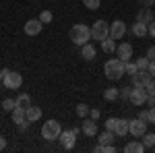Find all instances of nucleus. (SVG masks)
Segmentation results:
<instances>
[{
  "instance_id": "1",
  "label": "nucleus",
  "mask_w": 155,
  "mask_h": 153,
  "mask_svg": "<svg viewBox=\"0 0 155 153\" xmlns=\"http://www.w3.org/2000/svg\"><path fill=\"white\" fill-rule=\"evenodd\" d=\"M124 66H126V62H124V60L110 58L106 64H104V72H106V77L110 79V81H118V79H122V75H126Z\"/></svg>"
},
{
  "instance_id": "2",
  "label": "nucleus",
  "mask_w": 155,
  "mask_h": 153,
  "mask_svg": "<svg viewBox=\"0 0 155 153\" xmlns=\"http://www.w3.org/2000/svg\"><path fill=\"white\" fill-rule=\"evenodd\" d=\"M68 37L72 39V44L74 46H85V44H89V37H91V29L83 23H77L74 27L71 29V33Z\"/></svg>"
},
{
  "instance_id": "3",
  "label": "nucleus",
  "mask_w": 155,
  "mask_h": 153,
  "mask_svg": "<svg viewBox=\"0 0 155 153\" xmlns=\"http://www.w3.org/2000/svg\"><path fill=\"white\" fill-rule=\"evenodd\" d=\"M60 132H62V128H60V122H56V120H48L41 126V137L46 141H58Z\"/></svg>"
},
{
  "instance_id": "4",
  "label": "nucleus",
  "mask_w": 155,
  "mask_h": 153,
  "mask_svg": "<svg viewBox=\"0 0 155 153\" xmlns=\"http://www.w3.org/2000/svg\"><path fill=\"white\" fill-rule=\"evenodd\" d=\"M2 85H4L6 89H19V87L23 85V77H21L19 72H15V71H8V68H4Z\"/></svg>"
},
{
  "instance_id": "5",
  "label": "nucleus",
  "mask_w": 155,
  "mask_h": 153,
  "mask_svg": "<svg viewBox=\"0 0 155 153\" xmlns=\"http://www.w3.org/2000/svg\"><path fill=\"white\" fill-rule=\"evenodd\" d=\"M91 37H93V39H99V42H104L106 37H110V25H107L104 19L95 21L93 27H91Z\"/></svg>"
},
{
  "instance_id": "6",
  "label": "nucleus",
  "mask_w": 155,
  "mask_h": 153,
  "mask_svg": "<svg viewBox=\"0 0 155 153\" xmlns=\"http://www.w3.org/2000/svg\"><path fill=\"white\" fill-rule=\"evenodd\" d=\"M128 132H130L134 139H141L145 132H147V122H145V120H141V118L128 120Z\"/></svg>"
},
{
  "instance_id": "7",
  "label": "nucleus",
  "mask_w": 155,
  "mask_h": 153,
  "mask_svg": "<svg viewBox=\"0 0 155 153\" xmlns=\"http://www.w3.org/2000/svg\"><path fill=\"white\" fill-rule=\"evenodd\" d=\"M147 97H149V93H147L145 87H132V91H130V104L132 106H143V104H147Z\"/></svg>"
},
{
  "instance_id": "8",
  "label": "nucleus",
  "mask_w": 155,
  "mask_h": 153,
  "mask_svg": "<svg viewBox=\"0 0 155 153\" xmlns=\"http://www.w3.org/2000/svg\"><path fill=\"white\" fill-rule=\"evenodd\" d=\"M58 141H60V145L64 147V149H72L74 147V143H77V132L74 130H62L60 132V137H58Z\"/></svg>"
},
{
  "instance_id": "9",
  "label": "nucleus",
  "mask_w": 155,
  "mask_h": 153,
  "mask_svg": "<svg viewBox=\"0 0 155 153\" xmlns=\"http://www.w3.org/2000/svg\"><path fill=\"white\" fill-rule=\"evenodd\" d=\"M153 81V75L149 71H139L137 75H132V87H147Z\"/></svg>"
},
{
  "instance_id": "10",
  "label": "nucleus",
  "mask_w": 155,
  "mask_h": 153,
  "mask_svg": "<svg viewBox=\"0 0 155 153\" xmlns=\"http://www.w3.org/2000/svg\"><path fill=\"white\" fill-rule=\"evenodd\" d=\"M41 29H44V23L39 21V19H29L27 23H25V33L27 35H39L41 33Z\"/></svg>"
},
{
  "instance_id": "11",
  "label": "nucleus",
  "mask_w": 155,
  "mask_h": 153,
  "mask_svg": "<svg viewBox=\"0 0 155 153\" xmlns=\"http://www.w3.org/2000/svg\"><path fill=\"white\" fill-rule=\"evenodd\" d=\"M124 33H126V25L122 23L120 19L110 25V37H112V39H122Z\"/></svg>"
},
{
  "instance_id": "12",
  "label": "nucleus",
  "mask_w": 155,
  "mask_h": 153,
  "mask_svg": "<svg viewBox=\"0 0 155 153\" xmlns=\"http://www.w3.org/2000/svg\"><path fill=\"white\" fill-rule=\"evenodd\" d=\"M116 54H118L120 60L128 62L130 56H132V46H130V44H120V46H116Z\"/></svg>"
},
{
  "instance_id": "13",
  "label": "nucleus",
  "mask_w": 155,
  "mask_h": 153,
  "mask_svg": "<svg viewBox=\"0 0 155 153\" xmlns=\"http://www.w3.org/2000/svg\"><path fill=\"white\" fill-rule=\"evenodd\" d=\"M81 130H83L87 137H93V135L97 132V122L93 120V118H91V120L87 118V120H83V126H81Z\"/></svg>"
},
{
  "instance_id": "14",
  "label": "nucleus",
  "mask_w": 155,
  "mask_h": 153,
  "mask_svg": "<svg viewBox=\"0 0 155 153\" xmlns=\"http://www.w3.org/2000/svg\"><path fill=\"white\" fill-rule=\"evenodd\" d=\"M143 151H145L143 141H132L124 145V153H143Z\"/></svg>"
},
{
  "instance_id": "15",
  "label": "nucleus",
  "mask_w": 155,
  "mask_h": 153,
  "mask_svg": "<svg viewBox=\"0 0 155 153\" xmlns=\"http://www.w3.org/2000/svg\"><path fill=\"white\" fill-rule=\"evenodd\" d=\"M137 21H141V23H145V25H149L151 21H155V17H153V12H151V8H149V6H145L143 11L137 15Z\"/></svg>"
},
{
  "instance_id": "16",
  "label": "nucleus",
  "mask_w": 155,
  "mask_h": 153,
  "mask_svg": "<svg viewBox=\"0 0 155 153\" xmlns=\"http://www.w3.org/2000/svg\"><path fill=\"white\" fill-rule=\"evenodd\" d=\"M114 135H118V137H122V139H124V137L128 135V120H124V118L120 120V118H118V122H116V130H114Z\"/></svg>"
},
{
  "instance_id": "17",
  "label": "nucleus",
  "mask_w": 155,
  "mask_h": 153,
  "mask_svg": "<svg viewBox=\"0 0 155 153\" xmlns=\"http://www.w3.org/2000/svg\"><path fill=\"white\" fill-rule=\"evenodd\" d=\"M39 118H41V108H37V106L27 108V120H29V122H37Z\"/></svg>"
},
{
  "instance_id": "18",
  "label": "nucleus",
  "mask_w": 155,
  "mask_h": 153,
  "mask_svg": "<svg viewBox=\"0 0 155 153\" xmlns=\"http://www.w3.org/2000/svg\"><path fill=\"white\" fill-rule=\"evenodd\" d=\"M132 33H134L137 37H145L147 33H149V31H147V25L141 23V21H137V23L132 25Z\"/></svg>"
},
{
  "instance_id": "19",
  "label": "nucleus",
  "mask_w": 155,
  "mask_h": 153,
  "mask_svg": "<svg viewBox=\"0 0 155 153\" xmlns=\"http://www.w3.org/2000/svg\"><path fill=\"white\" fill-rule=\"evenodd\" d=\"M81 54H83L85 60H93L95 58V48L91 44H85V46H81Z\"/></svg>"
},
{
  "instance_id": "20",
  "label": "nucleus",
  "mask_w": 155,
  "mask_h": 153,
  "mask_svg": "<svg viewBox=\"0 0 155 153\" xmlns=\"http://www.w3.org/2000/svg\"><path fill=\"white\" fill-rule=\"evenodd\" d=\"M104 97H106L107 101H116L120 97V89L118 87H107L106 91H104Z\"/></svg>"
},
{
  "instance_id": "21",
  "label": "nucleus",
  "mask_w": 155,
  "mask_h": 153,
  "mask_svg": "<svg viewBox=\"0 0 155 153\" xmlns=\"http://www.w3.org/2000/svg\"><path fill=\"white\" fill-rule=\"evenodd\" d=\"M101 48H104V52H107V54L116 52V39H112V37H106V39L101 42Z\"/></svg>"
},
{
  "instance_id": "22",
  "label": "nucleus",
  "mask_w": 155,
  "mask_h": 153,
  "mask_svg": "<svg viewBox=\"0 0 155 153\" xmlns=\"http://www.w3.org/2000/svg\"><path fill=\"white\" fill-rule=\"evenodd\" d=\"M141 139H143L145 149H149V147L153 149V145H155V135H153V132H145V135L141 137Z\"/></svg>"
},
{
  "instance_id": "23",
  "label": "nucleus",
  "mask_w": 155,
  "mask_h": 153,
  "mask_svg": "<svg viewBox=\"0 0 155 153\" xmlns=\"http://www.w3.org/2000/svg\"><path fill=\"white\" fill-rule=\"evenodd\" d=\"M99 143H101V145H110V143H114V132H112V130L101 132V135H99Z\"/></svg>"
},
{
  "instance_id": "24",
  "label": "nucleus",
  "mask_w": 155,
  "mask_h": 153,
  "mask_svg": "<svg viewBox=\"0 0 155 153\" xmlns=\"http://www.w3.org/2000/svg\"><path fill=\"white\" fill-rule=\"evenodd\" d=\"M93 151H95V153H114V151H116V147H114L112 143H110V145H101V143H99Z\"/></svg>"
},
{
  "instance_id": "25",
  "label": "nucleus",
  "mask_w": 155,
  "mask_h": 153,
  "mask_svg": "<svg viewBox=\"0 0 155 153\" xmlns=\"http://www.w3.org/2000/svg\"><path fill=\"white\" fill-rule=\"evenodd\" d=\"M17 106H23V108H29L31 106V97L27 93H21L19 97H17Z\"/></svg>"
},
{
  "instance_id": "26",
  "label": "nucleus",
  "mask_w": 155,
  "mask_h": 153,
  "mask_svg": "<svg viewBox=\"0 0 155 153\" xmlns=\"http://www.w3.org/2000/svg\"><path fill=\"white\" fill-rule=\"evenodd\" d=\"M149 62H151V60L147 58V56L139 58L137 60V68H139V71H149Z\"/></svg>"
},
{
  "instance_id": "27",
  "label": "nucleus",
  "mask_w": 155,
  "mask_h": 153,
  "mask_svg": "<svg viewBox=\"0 0 155 153\" xmlns=\"http://www.w3.org/2000/svg\"><path fill=\"white\" fill-rule=\"evenodd\" d=\"M15 108H17V99H4L2 101V110L4 112H12Z\"/></svg>"
},
{
  "instance_id": "28",
  "label": "nucleus",
  "mask_w": 155,
  "mask_h": 153,
  "mask_svg": "<svg viewBox=\"0 0 155 153\" xmlns=\"http://www.w3.org/2000/svg\"><path fill=\"white\" fill-rule=\"evenodd\" d=\"M124 71H126V75H137V72H139V68H137V62H130V60H128V62H126V66H124Z\"/></svg>"
},
{
  "instance_id": "29",
  "label": "nucleus",
  "mask_w": 155,
  "mask_h": 153,
  "mask_svg": "<svg viewBox=\"0 0 155 153\" xmlns=\"http://www.w3.org/2000/svg\"><path fill=\"white\" fill-rule=\"evenodd\" d=\"M77 114H79V118H85L89 114V106H87V104H79V106H77Z\"/></svg>"
},
{
  "instance_id": "30",
  "label": "nucleus",
  "mask_w": 155,
  "mask_h": 153,
  "mask_svg": "<svg viewBox=\"0 0 155 153\" xmlns=\"http://www.w3.org/2000/svg\"><path fill=\"white\" fill-rule=\"evenodd\" d=\"M83 4L89 11H97V8H99V0H83Z\"/></svg>"
},
{
  "instance_id": "31",
  "label": "nucleus",
  "mask_w": 155,
  "mask_h": 153,
  "mask_svg": "<svg viewBox=\"0 0 155 153\" xmlns=\"http://www.w3.org/2000/svg\"><path fill=\"white\" fill-rule=\"evenodd\" d=\"M39 21H41L44 25H46V23H52V12H50V11H44L41 15H39Z\"/></svg>"
},
{
  "instance_id": "32",
  "label": "nucleus",
  "mask_w": 155,
  "mask_h": 153,
  "mask_svg": "<svg viewBox=\"0 0 155 153\" xmlns=\"http://www.w3.org/2000/svg\"><path fill=\"white\" fill-rule=\"evenodd\" d=\"M116 122H118V118H107L106 120V130H116Z\"/></svg>"
},
{
  "instance_id": "33",
  "label": "nucleus",
  "mask_w": 155,
  "mask_h": 153,
  "mask_svg": "<svg viewBox=\"0 0 155 153\" xmlns=\"http://www.w3.org/2000/svg\"><path fill=\"white\" fill-rule=\"evenodd\" d=\"M130 91H132V87H122V89H120L122 99H130Z\"/></svg>"
},
{
  "instance_id": "34",
  "label": "nucleus",
  "mask_w": 155,
  "mask_h": 153,
  "mask_svg": "<svg viewBox=\"0 0 155 153\" xmlns=\"http://www.w3.org/2000/svg\"><path fill=\"white\" fill-rule=\"evenodd\" d=\"M139 118L145 120V122H149V110H141V112H139Z\"/></svg>"
},
{
  "instance_id": "35",
  "label": "nucleus",
  "mask_w": 155,
  "mask_h": 153,
  "mask_svg": "<svg viewBox=\"0 0 155 153\" xmlns=\"http://www.w3.org/2000/svg\"><path fill=\"white\" fill-rule=\"evenodd\" d=\"M145 89H147V93H149V95H155V81H151Z\"/></svg>"
},
{
  "instance_id": "36",
  "label": "nucleus",
  "mask_w": 155,
  "mask_h": 153,
  "mask_svg": "<svg viewBox=\"0 0 155 153\" xmlns=\"http://www.w3.org/2000/svg\"><path fill=\"white\" fill-rule=\"evenodd\" d=\"M147 31H149V35L155 37V21H151V23L147 25Z\"/></svg>"
},
{
  "instance_id": "37",
  "label": "nucleus",
  "mask_w": 155,
  "mask_h": 153,
  "mask_svg": "<svg viewBox=\"0 0 155 153\" xmlns=\"http://www.w3.org/2000/svg\"><path fill=\"white\" fill-rule=\"evenodd\" d=\"M147 58H149V60H155V46H151L149 50H147Z\"/></svg>"
},
{
  "instance_id": "38",
  "label": "nucleus",
  "mask_w": 155,
  "mask_h": 153,
  "mask_svg": "<svg viewBox=\"0 0 155 153\" xmlns=\"http://www.w3.org/2000/svg\"><path fill=\"white\" fill-rule=\"evenodd\" d=\"M149 122L155 124V108H149Z\"/></svg>"
},
{
  "instance_id": "39",
  "label": "nucleus",
  "mask_w": 155,
  "mask_h": 153,
  "mask_svg": "<svg viewBox=\"0 0 155 153\" xmlns=\"http://www.w3.org/2000/svg\"><path fill=\"white\" fill-rule=\"evenodd\" d=\"M149 72L153 75V79H155V60H151V62H149Z\"/></svg>"
},
{
  "instance_id": "40",
  "label": "nucleus",
  "mask_w": 155,
  "mask_h": 153,
  "mask_svg": "<svg viewBox=\"0 0 155 153\" xmlns=\"http://www.w3.org/2000/svg\"><path fill=\"white\" fill-rule=\"evenodd\" d=\"M147 104L151 108H155V95H149V97H147Z\"/></svg>"
},
{
  "instance_id": "41",
  "label": "nucleus",
  "mask_w": 155,
  "mask_h": 153,
  "mask_svg": "<svg viewBox=\"0 0 155 153\" xmlns=\"http://www.w3.org/2000/svg\"><path fill=\"white\" fill-rule=\"evenodd\" d=\"M89 114H91V118H93V120H97V118H99V110H91Z\"/></svg>"
},
{
  "instance_id": "42",
  "label": "nucleus",
  "mask_w": 155,
  "mask_h": 153,
  "mask_svg": "<svg viewBox=\"0 0 155 153\" xmlns=\"http://www.w3.org/2000/svg\"><path fill=\"white\" fill-rule=\"evenodd\" d=\"M2 149H6V139H4V137H0V151H2Z\"/></svg>"
},
{
  "instance_id": "43",
  "label": "nucleus",
  "mask_w": 155,
  "mask_h": 153,
  "mask_svg": "<svg viewBox=\"0 0 155 153\" xmlns=\"http://www.w3.org/2000/svg\"><path fill=\"white\" fill-rule=\"evenodd\" d=\"M139 2H143V6H151V4H155V0H139Z\"/></svg>"
},
{
  "instance_id": "44",
  "label": "nucleus",
  "mask_w": 155,
  "mask_h": 153,
  "mask_svg": "<svg viewBox=\"0 0 155 153\" xmlns=\"http://www.w3.org/2000/svg\"><path fill=\"white\" fill-rule=\"evenodd\" d=\"M0 89H2V79H0Z\"/></svg>"
},
{
  "instance_id": "45",
  "label": "nucleus",
  "mask_w": 155,
  "mask_h": 153,
  "mask_svg": "<svg viewBox=\"0 0 155 153\" xmlns=\"http://www.w3.org/2000/svg\"><path fill=\"white\" fill-rule=\"evenodd\" d=\"M153 151H155V145H153Z\"/></svg>"
}]
</instances>
